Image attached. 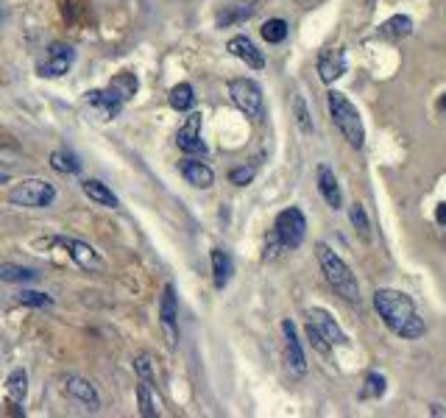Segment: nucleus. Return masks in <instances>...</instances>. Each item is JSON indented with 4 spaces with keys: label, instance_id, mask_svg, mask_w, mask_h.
<instances>
[{
    "label": "nucleus",
    "instance_id": "nucleus-8",
    "mask_svg": "<svg viewBox=\"0 0 446 418\" xmlns=\"http://www.w3.org/2000/svg\"><path fill=\"white\" fill-rule=\"evenodd\" d=\"M123 106H126V101H120L109 87L106 89H89L84 95V109L92 112L101 120H115L123 112Z\"/></svg>",
    "mask_w": 446,
    "mask_h": 418
},
{
    "label": "nucleus",
    "instance_id": "nucleus-25",
    "mask_svg": "<svg viewBox=\"0 0 446 418\" xmlns=\"http://www.w3.org/2000/svg\"><path fill=\"white\" fill-rule=\"evenodd\" d=\"M6 393H8V399L17 402V405L25 399V393H28V376H25L23 368H14V371L8 374V379H6Z\"/></svg>",
    "mask_w": 446,
    "mask_h": 418
},
{
    "label": "nucleus",
    "instance_id": "nucleus-4",
    "mask_svg": "<svg viewBox=\"0 0 446 418\" xmlns=\"http://www.w3.org/2000/svg\"><path fill=\"white\" fill-rule=\"evenodd\" d=\"M229 98L231 103L251 120H262L265 118V98H262V89L257 81L251 78H231L229 81Z\"/></svg>",
    "mask_w": 446,
    "mask_h": 418
},
{
    "label": "nucleus",
    "instance_id": "nucleus-39",
    "mask_svg": "<svg viewBox=\"0 0 446 418\" xmlns=\"http://www.w3.org/2000/svg\"><path fill=\"white\" fill-rule=\"evenodd\" d=\"M8 182V173H0V184H6Z\"/></svg>",
    "mask_w": 446,
    "mask_h": 418
},
{
    "label": "nucleus",
    "instance_id": "nucleus-29",
    "mask_svg": "<svg viewBox=\"0 0 446 418\" xmlns=\"http://www.w3.org/2000/svg\"><path fill=\"white\" fill-rule=\"evenodd\" d=\"M349 220H352V226H355L366 240L371 237V223H369V215H366L363 204H352V209H349Z\"/></svg>",
    "mask_w": 446,
    "mask_h": 418
},
{
    "label": "nucleus",
    "instance_id": "nucleus-10",
    "mask_svg": "<svg viewBox=\"0 0 446 418\" xmlns=\"http://www.w3.org/2000/svg\"><path fill=\"white\" fill-rule=\"evenodd\" d=\"M176 315H179V298H176L173 284H167L165 293H162V304H159V321H162V329H165V338H167L170 346H176V341H179V321H176Z\"/></svg>",
    "mask_w": 446,
    "mask_h": 418
},
{
    "label": "nucleus",
    "instance_id": "nucleus-35",
    "mask_svg": "<svg viewBox=\"0 0 446 418\" xmlns=\"http://www.w3.org/2000/svg\"><path fill=\"white\" fill-rule=\"evenodd\" d=\"M134 371H137V376H140L143 382H153V365H151L148 354H140V357L134 360Z\"/></svg>",
    "mask_w": 446,
    "mask_h": 418
},
{
    "label": "nucleus",
    "instance_id": "nucleus-5",
    "mask_svg": "<svg viewBox=\"0 0 446 418\" xmlns=\"http://www.w3.org/2000/svg\"><path fill=\"white\" fill-rule=\"evenodd\" d=\"M8 201L14 207H25V209H45L56 201V187L45 179H23L11 193H8Z\"/></svg>",
    "mask_w": 446,
    "mask_h": 418
},
{
    "label": "nucleus",
    "instance_id": "nucleus-2",
    "mask_svg": "<svg viewBox=\"0 0 446 418\" xmlns=\"http://www.w3.org/2000/svg\"><path fill=\"white\" fill-rule=\"evenodd\" d=\"M315 257L321 262V271L329 281V287L346 298V301H360V284H357V277L352 274V268L326 246V243H318L315 246Z\"/></svg>",
    "mask_w": 446,
    "mask_h": 418
},
{
    "label": "nucleus",
    "instance_id": "nucleus-22",
    "mask_svg": "<svg viewBox=\"0 0 446 418\" xmlns=\"http://www.w3.org/2000/svg\"><path fill=\"white\" fill-rule=\"evenodd\" d=\"M231 274H234V262H231V257H229L223 248H215V251H212V279H215V287L223 290V287L229 284Z\"/></svg>",
    "mask_w": 446,
    "mask_h": 418
},
{
    "label": "nucleus",
    "instance_id": "nucleus-6",
    "mask_svg": "<svg viewBox=\"0 0 446 418\" xmlns=\"http://www.w3.org/2000/svg\"><path fill=\"white\" fill-rule=\"evenodd\" d=\"M274 234L276 240L282 243V248L293 251L304 243L307 237V217L298 207H288L276 215V223H274Z\"/></svg>",
    "mask_w": 446,
    "mask_h": 418
},
{
    "label": "nucleus",
    "instance_id": "nucleus-30",
    "mask_svg": "<svg viewBox=\"0 0 446 418\" xmlns=\"http://www.w3.org/2000/svg\"><path fill=\"white\" fill-rule=\"evenodd\" d=\"M17 304H23V307H51V304H53V298H51L48 293H37V290H23V293L17 296Z\"/></svg>",
    "mask_w": 446,
    "mask_h": 418
},
{
    "label": "nucleus",
    "instance_id": "nucleus-12",
    "mask_svg": "<svg viewBox=\"0 0 446 418\" xmlns=\"http://www.w3.org/2000/svg\"><path fill=\"white\" fill-rule=\"evenodd\" d=\"M282 335H285V357H288L291 371L296 376H304L307 374V357H304V348H301L293 321H282Z\"/></svg>",
    "mask_w": 446,
    "mask_h": 418
},
{
    "label": "nucleus",
    "instance_id": "nucleus-3",
    "mask_svg": "<svg viewBox=\"0 0 446 418\" xmlns=\"http://www.w3.org/2000/svg\"><path fill=\"white\" fill-rule=\"evenodd\" d=\"M326 103H329V115H332V123L335 129L343 134V139L352 145V148H363L366 145V129H363V120H360V112L357 106L338 89H332L326 95Z\"/></svg>",
    "mask_w": 446,
    "mask_h": 418
},
{
    "label": "nucleus",
    "instance_id": "nucleus-16",
    "mask_svg": "<svg viewBox=\"0 0 446 418\" xmlns=\"http://www.w3.org/2000/svg\"><path fill=\"white\" fill-rule=\"evenodd\" d=\"M53 243H56V246H62V248H68V254L73 257V262L75 265H81V268H98V265H101L98 251H95L89 243H84V240H73V237H53Z\"/></svg>",
    "mask_w": 446,
    "mask_h": 418
},
{
    "label": "nucleus",
    "instance_id": "nucleus-18",
    "mask_svg": "<svg viewBox=\"0 0 446 418\" xmlns=\"http://www.w3.org/2000/svg\"><path fill=\"white\" fill-rule=\"evenodd\" d=\"M65 391L73 396L75 402L87 405L92 413L101 407V399H98L95 385H89V382H87V379H81V376H68V379H65Z\"/></svg>",
    "mask_w": 446,
    "mask_h": 418
},
{
    "label": "nucleus",
    "instance_id": "nucleus-23",
    "mask_svg": "<svg viewBox=\"0 0 446 418\" xmlns=\"http://www.w3.org/2000/svg\"><path fill=\"white\" fill-rule=\"evenodd\" d=\"M137 87H140V84H137V75H134V72H126V70L117 72V75L109 81V89H112L120 101H132V98L137 95Z\"/></svg>",
    "mask_w": 446,
    "mask_h": 418
},
{
    "label": "nucleus",
    "instance_id": "nucleus-28",
    "mask_svg": "<svg viewBox=\"0 0 446 418\" xmlns=\"http://www.w3.org/2000/svg\"><path fill=\"white\" fill-rule=\"evenodd\" d=\"M137 407L143 418H156L159 410L153 407V396H151V382H140L137 385Z\"/></svg>",
    "mask_w": 446,
    "mask_h": 418
},
{
    "label": "nucleus",
    "instance_id": "nucleus-9",
    "mask_svg": "<svg viewBox=\"0 0 446 418\" xmlns=\"http://www.w3.org/2000/svg\"><path fill=\"white\" fill-rule=\"evenodd\" d=\"M201 126H204V120H201L198 112H193V115L179 126V132H176V145H179L184 153H193V156L207 153V145H204V139H201Z\"/></svg>",
    "mask_w": 446,
    "mask_h": 418
},
{
    "label": "nucleus",
    "instance_id": "nucleus-13",
    "mask_svg": "<svg viewBox=\"0 0 446 418\" xmlns=\"http://www.w3.org/2000/svg\"><path fill=\"white\" fill-rule=\"evenodd\" d=\"M318 78L324 84H335L343 72H346V53L340 48H332V51H321L318 56Z\"/></svg>",
    "mask_w": 446,
    "mask_h": 418
},
{
    "label": "nucleus",
    "instance_id": "nucleus-37",
    "mask_svg": "<svg viewBox=\"0 0 446 418\" xmlns=\"http://www.w3.org/2000/svg\"><path fill=\"white\" fill-rule=\"evenodd\" d=\"M17 148H11V145H3L0 142V167H6V165H14L17 162Z\"/></svg>",
    "mask_w": 446,
    "mask_h": 418
},
{
    "label": "nucleus",
    "instance_id": "nucleus-34",
    "mask_svg": "<svg viewBox=\"0 0 446 418\" xmlns=\"http://www.w3.org/2000/svg\"><path fill=\"white\" fill-rule=\"evenodd\" d=\"M254 173H257V165H246V167H234V170L229 173V182H231L234 187H246V184H251V179H254Z\"/></svg>",
    "mask_w": 446,
    "mask_h": 418
},
{
    "label": "nucleus",
    "instance_id": "nucleus-40",
    "mask_svg": "<svg viewBox=\"0 0 446 418\" xmlns=\"http://www.w3.org/2000/svg\"><path fill=\"white\" fill-rule=\"evenodd\" d=\"M441 109H444V112H446V95H444V98H441Z\"/></svg>",
    "mask_w": 446,
    "mask_h": 418
},
{
    "label": "nucleus",
    "instance_id": "nucleus-27",
    "mask_svg": "<svg viewBox=\"0 0 446 418\" xmlns=\"http://www.w3.org/2000/svg\"><path fill=\"white\" fill-rule=\"evenodd\" d=\"M260 34H262V39H265V42L279 45V42H285V39H288V23H285V20H279V17L265 20V23H262V28H260Z\"/></svg>",
    "mask_w": 446,
    "mask_h": 418
},
{
    "label": "nucleus",
    "instance_id": "nucleus-33",
    "mask_svg": "<svg viewBox=\"0 0 446 418\" xmlns=\"http://www.w3.org/2000/svg\"><path fill=\"white\" fill-rule=\"evenodd\" d=\"M251 14H254V6H251V3H246L243 8H229V11H221V14H218V25H231V23L246 20V17H251Z\"/></svg>",
    "mask_w": 446,
    "mask_h": 418
},
{
    "label": "nucleus",
    "instance_id": "nucleus-32",
    "mask_svg": "<svg viewBox=\"0 0 446 418\" xmlns=\"http://www.w3.org/2000/svg\"><path fill=\"white\" fill-rule=\"evenodd\" d=\"M382 393H385V376H382V374H376V371H371V374L366 376L363 399H379Z\"/></svg>",
    "mask_w": 446,
    "mask_h": 418
},
{
    "label": "nucleus",
    "instance_id": "nucleus-15",
    "mask_svg": "<svg viewBox=\"0 0 446 418\" xmlns=\"http://www.w3.org/2000/svg\"><path fill=\"white\" fill-rule=\"evenodd\" d=\"M226 51L231 53V56H237L240 62H246L251 70H262L265 68V56H262V51L248 39V37H231L229 39V45H226Z\"/></svg>",
    "mask_w": 446,
    "mask_h": 418
},
{
    "label": "nucleus",
    "instance_id": "nucleus-19",
    "mask_svg": "<svg viewBox=\"0 0 446 418\" xmlns=\"http://www.w3.org/2000/svg\"><path fill=\"white\" fill-rule=\"evenodd\" d=\"M81 190H84V196H87L89 201H95V204H101V207H106V209L120 207L117 196H115L106 184H101L98 179H84V182H81Z\"/></svg>",
    "mask_w": 446,
    "mask_h": 418
},
{
    "label": "nucleus",
    "instance_id": "nucleus-24",
    "mask_svg": "<svg viewBox=\"0 0 446 418\" xmlns=\"http://www.w3.org/2000/svg\"><path fill=\"white\" fill-rule=\"evenodd\" d=\"M39 274L28 265H17V262H3L0 265V281H14V284H23V281H37Z\"/></svg>",
    "mask_w": 446,
    "mask_h": 418
},
{
    "label": "nucleus",
    "instance_id": "nucleus-36",
    "mask_svg": "<svg viewBox=\"0 0 446 418\" xmlns=\"http://www.w3.org/2000/svg\"><path fill=\"white\" fill-rule=\"evenodd\" d=\"M307 338H310V343L315 346V351H321V354H329V348H332V346H329V343L321 338V332H318V329H315L310 321H307Z\"/></svg>",
    "mask_w": 446,
    "mask_h": 418
},
{
    "label": "nucleus",
    "instance_id": "nucleus-38",
    "mask_svg": "<svg viewBox=\"0 0 446 418\" xmlns=\"http://www.w3.org/2000/svg\"><path fill=\"white\" fill-rule=\"evenodd\" d=\"M435 220H438L441 226H446V204H438V209H435Z\"/></svg>",
    "mask_w": 446,
    "mask_h": 418
},
{
    "label": "nucleus",
    "instance_id": "nucleus-31",
    "mask_svg": "<svg viewBox=\"0 0 446 418\" xmlns=\"http://www.w3.org/2000/svg\"><path fill=\"white\" fill-rule=\"evenodd\" d=\"M293 112H296V123L304 134H312V120H310V109H307V101L296 95L293 98Z\"/></svg>",
    "mask_w": 446,
    "mask_h": 418
},
{
    "label": "nucleus",
    "instance_id": "nucleus-1",
    "mask_svg": "<svg viewBox=\"0 0 446 418\" xmlns=\"http://www.w3.org/2000/svg\"><path fill=\"white\" fill-rule=\"evenodd\" d=\"M374 307H376L379 318L385 321V327H388L393 335L404 338V341H416V338H421L424 329H427L424 321H421L419 312H416L413 298L404 296V293H399V290H388V287L376 290V293H374Z\"/></svg>",
    "mask_w": 446,
    "mask_h": 418
},
{
    "label": "nucleus",
    "instance_id": "nucleus-20",
    "mask_svg": "<svg viewBox=\"0 0 446 418\" xmlns=\"http://www.w3.org/2000/svg\"><path fill=\"white\" fill-rule=\"evenodd\" d=\"M410 34H413V20L404 14H393L390 20H385L379 25V37H385V39H404Z\"/></svg>",
    "mask_w": 446,
    "mask_h": 418
},
{
    "label": "nucleus",
    "instance_id": "nucleus-17",
    "mask_svg": "<svg viewBox=\"0 0 446 418\" xmlns=\"http://www.w3.org/2000/svg\"><path fill=\"white\" fill-rule=\"evenodd\" d=\"M315 176H318V190H321L324 201L332 209L343 207V196H340V187H338V179H335L332 167H329V165H318Z\"/></svg>",
    "mask_w": 446,
    "mask_h": 418
},
{
    "label": "nucleus",
    "instance_id": "nucleus-11",
    "mask_svg": "<svg viewBox=\"0 0 446 418\" xmlns=\"http://www.w3.org/2000/svg\"><path fill=\"white\" fill-rule=\"evenodd\" d=\"M307 315H310V324L321 332V338H324L329 346H349V338L343 335V329L335 324V318H332L326 310H318V307H315V310H310Z\"/></svg>",
    "mask_w": 446,
    "mask_h": 418
},
{
    "label": "nucleus",
    "instance_id": "nucleus-26",
    "mask_svg": "<svg viewBox=\"0 0 446 418\" xmlns=\"http://www.w3.org/2000/svg\"><path fill=\"white\" fill-rule=\"evenodd\" d=\"M51 167H53L56 173L73 176V173L81 170V162H78V156L70 153V151H53V153H51Z\"/></svg>",
    "mask_w": 446,
    "mask_h": 418
},
{
    "label": "nucleus",
    "instance_id": "nucleus-7",
    "mask_svg": "<svg viewBox=\"0 0 446 418\" xmlns=\"http://www.w3.org/2000/svg\"><path fill=\"white\" fill-rule=\"evenodd\" d=\"M73 59H75L73 45H68V42H51L48 51L42 53V59L37 62V72L42 78H59V75H65L68 70L73 68Z\"/></svg>",
    "mask_w": 446,
    "mask_h": 418
},
{
    "label": "nucleus",
    "instance_id": "nucleus-21",
    "mask_svg": "<svg viewBox=\"0 0 446 418\" xmlns=\"http://www.w3.org/2000/svg\"><path fill=\"white\" fill-rule=\"evenodd\" d=\"M167 101H170V109H176V112H190V109L196 106V89H193V84L181 81V84L170 87Z\"/></svg>",
    "mask_w": 446,
    "mask_h": 418
},
{
    "label": "nucleus",
    "instance_id": "nucleus-14",
    "mask_svg": "<svg viewBox=\"0 0 446 418\" xmlns=\"http://www.w3.org/2000/svg\"><path fill=\"white\" fill-rule=\"evenodd\" d=\"M179 173H181V179H184L187 184H193V187H198V190H207V187H212V182H215V170H212L210 165L198 162V159H181V162H179Z\"/></svg>",
    "mask_w": 446,
    "mask_h": 418
}]
</instances>
